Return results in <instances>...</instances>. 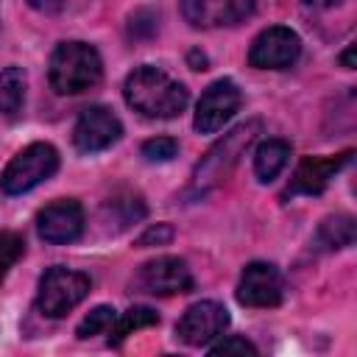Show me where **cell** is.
<instances>
[{"label":"cell","instance_id":"1","mask_svg":"<svg viewBox=\"0 0 357 357\" xmlns=\"http://www.w3.org/2000/svg\"><path fill=\"white\" fill-rule=\"evenodd\" d=\"M123 95L134 112L153 120L178 117L190 103V89L181 81L170 78L165 70L151 64H142L128 73L123 84Z\"/></svg>","mask_w":357,"mask_h":357},{"label":"cell","instance_id":"2","mask_svg":"<svg viewBox=\"0 0 357 357\" xmlns=\"http://www.w3.org/2000/svg\"><path fill=\"white\" fill-rule=\"evenodd\" d=\"M103 75L100 56L86 42H61L50 53L47 78L59 95H81L92 89Z\"/></svg>","mask_w":357,"mask_h":357},{"label":"cell","instance_id":"3","mask_svg":"<svg viewBox=\"0 0 357 357\" xmlns=\"http://www.w3.org/2000/svg\"><path fill=\"white\" fill-rule=\"evenodd\" d=\"M259 128H262L259 120H248V123L237 126L234 131H229L223 139H218V142L206 151V156L198 162L195 176H192V187L204 192V190L215 187L220 178H226V176L231 173V167L237 165L240 153L254 142V137L259 134Z\"/></svg>","mask_w":357,"mask_h":357},{"label":"cell","instance_id":"4","mask_svg":"<svg viewBox=\"0 0 357 357\" xmlns=\"http://www.w3.org/2000/svg\"><path fill=\"white\" fill-rule=\"evenodd\" d=\"M59 167V151L50 142H33L22 148L3 170L0 190L6 195H22L36 184L47 181Z\"/></svg>","mask_w":357,"mask_h":357},{"label":"cell","instance_id":"5","mask_svg":"<svg viewBox=\"0 0 357 357\" xmlns=\"http://www.w3.org/2000/svg\"><path fill=\"white\" fill-rule=\"evenodd\" d=\"M89 276L81 271L70 268H47L45 276L39 279V293H36V307L47 318H64L73 307H78L89 296Z\"/></svg>","mask_w":357,"mask_h":357},{"label":"cell","instance_id":"6","mask_svg":"<svg viewBox=\"0 0 357 357\" xmlns=\"http://www.w3.org/2000/svg\"><path fill=\"white\" fill-rule=\"evenodd\" d=\"M131 287L148 296H176L192 290V273L178 257H156L137 268Z\"/></svg>","mask_w":357,"mask_h":357},{"label":"cell","instance_id":"7","mask_svg":"<svg viewBox=\"0 0 357 357\" xmlns=\"http://www.w3.org/2000/svg\"><path fill=\"white\" fill-rule=\"evenodd\" d=\"M240 103H243V95H240V86L231 78L212 81L204 89V95L195 106V131H201V134L220 131L237 114Z\"/></svg>","mask_w":357,"mask_h":357},{"label":"cell","instance_id":"8","mask_svg":"<svg viewBox=\"0 0 357 357\" xmlns=\"http://www.w3.org/2000/svg\"><path fill=\"white\" fill-rule=\"evenodd\" d=\"M301 53V39L284 25L265 28L248 47V64L257 70H284L293 67Z\"/></svg>","mask_w":357,"mask_h":357},{"label":"cell","instance_id":"9","mask_svg":"<svg viewBox=\"0 0 357 357\" xmlns=\"http://www.w3.org/2000/svg\"><path fill=\"white\" fill-rule=\"evenodd\" d=\"M123 134V123L106 106H89L78 114L73 126V142L81 153H98L112 148Z\"/></svg>","mask_w":357,"mask_h":357},{"label":"cell","instance_id":"10","mask_svg":"<svg viewBox=\"0 0 357 357\" xmlns=\"http://www.w3.org/2000/svg\"><path fill=\"white\" fill-rule=\"evenodd\" d=\"M229 326V310L218 301H198L176 324V337L187 346H209Z\"/></svg>","mask_w":357,"mask_h":357},{"label":"cell","instance_id":"11","mask_svg":"<svg viewBox=\"0 0 357 357\" xmlns=\"http://www.w3.org/2000/svg\"><path fill=\"white\" fill-rule=\"evenodd\" d=\"M284 298V282L276 265L248 262L237 284V301L243 307H279Z\"/></svg>","mask_w":357,"mask_h":357},{"label":"cell","instance_id":"12","mask_svg":"<svg viewBox=\"0 0 357 357\" xmlns=\"http://www.w3.org/2000/svg\"><path fill=\"white\" fill-rule=\"evenodd\" d=\"M36 231L45 243H73L84 231V209L73 198H59L36 215Z\"/></svg>","mask_w":357,"mask_h":357},{"label":"cell","instance_id":"13","mask_svg":"<svg viewBox=\"0 0 357 357\" xmlns=\"http://www.w3.org/2000/svg\"><path fill=\"white\" fill-rule=\"evenodd\" d=\"M351 162V151L337 156H307L293 170V178L287 184V195H321L329 181Z\"/></svg>","mask_w":357,"mask_h":357},{"label":"cell","instance_id":"14","mask_svg":"<svg viewBox=\"0 0 357 357\" xmlns=\"http://www.w3.org/2000/svg\"><path fill=\"white\" fill-rule=\"evenodd\" d=\"M254 0H181V14L192 28H223L251 17Z\"/></svg>","mask_w":357,"mask_h":357},{"label":"cell","instance_id":"15","mask_svg":"<svg viewBox=\"0 0 357 357\" xmlns=\"http://www.w3.org/2000/svg\"><path fill=\"white\" fill-rule=\"evenodd\" d=\"M287 159H290V145L284 139H265V142H259L257 151H254V173H257V178L262 184L273 181L284 170Z\"/></svg>","mask_w":357,"mask_h":357},{"label":"cell","instance_id":"16","mask_svg":"<svg viewBox=\"0 0 357 357\" xmlns=\"http://www.w3.org/2000/svg\"><path fill=\"white\" fill-rule=\"evenodd\" d=\"M354 218L351 215H332L326 218L318 231H315V240L312 245L315 248H324V251H337V248H349L354 243Z\"/></svg>","mask_w":357,"mask_h":357},{"label":"cell","instance_id":"17","mask_svg":"<svg viewBox=\"0 0 357 357\" xmlns=\"http://www.w3.org/2000/svg\"><path fill=\"white\" fill-rule=\"evenodd\" d=\"M25 89H28V78L22 67L11 64L0 70V114L3 117H17L22 112Z\"/></svg>","mask_w":357,"mask_h":357},{"label":"cell","instance_id":"18","mask_svg":"<svg viewBox=\"0 0 357 357\" xmlns=\"http://www.w3.org/2000/svg\"><path fill=\"white\" fill-rule=\"evenodd\" d=\"M153 324H159V315H156L151 307H131V310H126L123 315L114 318V326H112V332H109V343L117 346V343H123L131 332H137V329H142V326H153Z\"/></svg>","mask_w":357,"mask_h":357},{"label":"cell","instance_id":"19","mask_svg":"<svg viewBox=\"0 0 357 357\" xmlns=\"http://www.w3.org/2000/svg\"><path fill=\"white\" fill-rule=\"evenodd\" d=\"M114 318H117V312H114L112 307L100 304V307H95V310H92V312L78 324L75 335H78L81 340L95 337V335H109V332H112V326H114Z\"/></svg>","mask_w":357,"mask_h":357},{"label":"cell","instance_id":"20","mask_svg":"<svg viewBox=\"0 0 357 357\" xmlns=\"http://www.w3.org/2000/svg\"><path fill=\"white\" fill-rule=\"evenodd\" d=\"M22 251H25V243L17 231H0V282L14 268V262L22 257Z\"/></svg>","mask_w":357,"mask_h":357},{"label":"cell","instance_id":"21","mask_svg":"<svg viewBox=\"0 0 357 357\" xmlns=\"http://www.w3.org/2000/svg\"><path fill=\"white\" fill-rule=\"evenodd\" d=\"M139 153L148 159V162H170L176 153H178V142L170 139V137H153V139H145Z\"/></svg>","mask_w":357,"mask_h":357},{"label":"cell","instance_id":"22","mask_svg":"<svg viewBox=\"0 0 357 357\" xmlns=\"http://www.w3.org/2000/svg\"><path fill=\"white\" fill-rule=\"evenodd\" d=\"M209 354H215V357L218 354H248V357H257V346L251 340L240 337V335H229V337L212 343L209 346Z\"/></svg>","mask_w":357,"mask_h":357},{"label":"cell","instance_id":"23","mask_svg":"<svg viewBox=\"0 0 357 357\" xmlns=\"http://www.w3.org/2000/svg\"><path fill=\"white\" fill-rule=\"evenodd\" d=\"M170 240H173V229H170L167 223H156V226H151L145 234H139L137 245H139V248H148V245H167Z\"/></svg>","mask_w":357,"mask_h":357},{"label":"cell","instance_id":"24","mask_svg":"<svg viewBox=\"0 0 357 357\" xmlns=\"http://www.w3.org/2000/svg\"><path fill=\"white\" fill-rule=\"evenodd\" d=\"M28 6L42 14H59L64 8V0H28Z\"/></svg>","mask_w":357,"mask_h":357},{"label":"cell","instance_id":"25","mask_svg":"<svg viewBox=\"0 0 357 357\" xmlns=\"http://www.w3.org/2000/svg\"><path fill=\"white\" fill-rule=\"evenodd\" d=\"M340 64H343L346 70H351V67H354V45H349V47L343 50V56H340Z\"/></svg>","mask_w":357,"mask_h":357},{"label":"cell","instance_id":"26","mask_svg":"<svg viewBox=\"0 0 357 357\" xmlns=\"http://www.w3.org/2000/svg\"><path fill=\"white\" fill-rule=\"evenodd\" d=\"M307 6H312V8H335V6H340L343 0H304Z\"/></svg>","mask_w":357,"mask_h":357},{"label":"cell","instance_id":"27","mask_svg":"<svg viewBox=\"0 0 357 357\" xmlns=\"http://www.w3.org/2000/svg\"><path fill=\"white\" fill-rule=\"evenodd\" d=\"M190 61H192V70H206V56L204 53L198 56V50H192L190 53Z\"/></svg>","mask_w":357,"mask_h":357}]
</instances>
